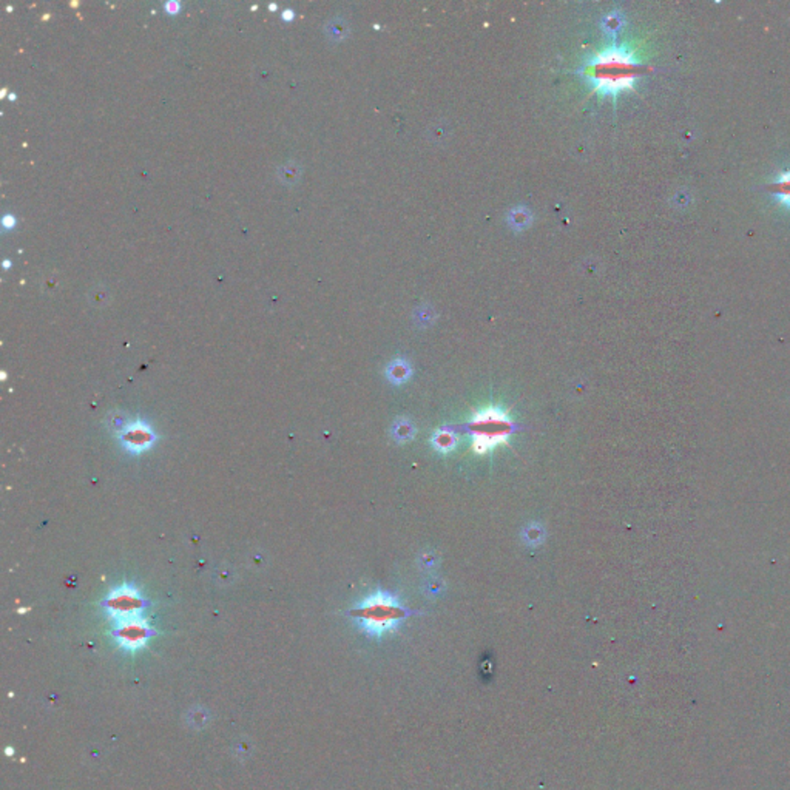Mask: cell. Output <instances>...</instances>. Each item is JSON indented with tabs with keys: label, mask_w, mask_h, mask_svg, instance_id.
I'll return each mask as SVG.
<instances>
[{
	"label": "cell",
	"mask_w": 790,
	"mask_h": 790,
	"mask_svg": "<svg viewBox=\"0 0 790 790\" xmlns=\"http://www.w3.org/2000/svg\"><path fill=\"white\" fill-rule=\"evenodd\" d=\"M645 48L641 43L611 42L594 51L579 69V74L592 85L597 96L611 98L616 102L619 94L635 90L638 79L645 72Z\"/></svg>",
	"instance_id": "obj_1"
},
{
	"label": "cell",
	"mask_w": 790,
	"mask_h": 790,
	"mask_svg": "<svg viewBox=\"0 0 790 790\" xmlns=\"http://www.w3.org/2000/svg\"><path fill=\"white\" fill-rule=\"evenodd\" d=\"M351 614L361 631L371 638L380 639L394 633L398 625L411 614V610L406 609L398 597L377 592L363 599Z\"/></svg>",
	"instance_id": "obj_2"
},
{
	"label": "cell",
	"mask_w": 790,
	"mask_h": 790,
	"mask_svg": "<svg viewBox=\"0 0 790 790\" xmlns=\"http://www.w3.org/2000/svg\"><path fill=\"white\" fill-rule=\"evenodd\" d=\"M463 429L470 434L473 453L488 454L500 445H508L516 424L509 419L508 411L488 406L474 412L473 419L463 424Z\"/></svg>",
	"instance_id": "obj_3"
},
{
	"label": "cell",
	"mask_w": 790,
	"mask_h": 790,
	"mask_svg": "<svg viewBox=\"0 0 790 790\" xmlns=\"http://www.w3.org/2000/svg\"><path fill=\"white\" fill-rule=\"evenodd\" d=\"M106 606L111 619H115L118 623L139 618L142 610V599L135 588L124 585L113 589L107 599Z\"/></svg>",
	"instance_id": "obj_4"
},
{
	"label": "cell",
	"mask_w": 790,
	"mask_h": 790,
	"mask_svg": "<svg viewBox=\"0 0 790 790\" xmlns=\"http://www.w3.org/2000/svg\"><path fill=\"white\" fill-rule=\"evenodd\" d=\"M150 633L152 630L149 627V623L139 616V618L118 622L113 635H115L118 644L120 647L135 652V650L142 648L147 644V641L150 638Z\"/></svg>",
	"instance_id": "obj_5"
},
{
	"label": "cell",
	"mask_w": 790,
	"mask_h": 790,
	"mask_svg": "<svg viewBox=\"0 0 790 790\" xmlns=\"http://www.w3.org/2000/svg\"><path fill=\"white\" fill-rule=\"evenodd\" d=\"M119 440L123 445L133 453H142L154 444V434L150 427L141 422H132L124 424L119 431Z\"/></svg>",
	"instance_id": "obj_6"
},
{
	"label": "cell",
	"mask_w": 790,
	"mask_h": 790,
	"mask_svg": "<svg viewBox=\"0 0 790 790\" xmlns=\"http://www.w3.org/2000/svg\"><path fill=\"white\" fill-rule=\"evenodd\" d=\"M767 188L778 204L790 210V169L779 171L774 179L769 181Z\"/></svg>",
	"instance_id": "obj_7"
},
{
	"label": "cell",
	"mask_w": 790,
	"mask_h": 790,
	"mask_svg": "<svg viewBox=\"0 0 790 790\" xmlns=\"http://www.w3.org/2000/svg\"><path fill=\"white\" fill-rule=\"evenodd\" d=\"M432 445L439 453H453L458 445V436L454 428H440L432 436Z\"/></svg>",
	"instance_id": "obj_8"
},
{
	"label": "cell",
	"mask_w": 790,
	"mask_h": 790,
	"mask_svg": "<svg viewBox=\"0 0 790 790\" xmlns=\"http://www.w3.org/2000/svg\"><path fill=\"white\" fill-rule=\"evenodd\" d=\"M386 376H388V380L393 381L394 385L405 383V381L411 377L410 363H407L403 359H397L394 361H390L388 369H386Z\"/></svg>",
	"instance_id": "obj_9"
},
{
	"label": "cell",
	"mask_w": 790,
	"mask_h": 790,
	"mask_svg": "<svg viewBox=\"0 0 790 790\" xmlns=\"http://www.w3.org/2000/svg\"><path fill=\"white\" fill-rule=\"evenodd\" d=\"M531 213L526 208H514V210H511L508 215V222L511 227L514 230L520 232V230H525L529 224H531Z\"/></svg>",
	"instance_id": "obj_10"
},
{
	"label": "cell",
	"mask_w": 790,
	"mask_h": 790,
	"mask_svg": "<svg viewBox=\"0 0 790 790\" xmlns=\"http://www.w3.org/2000/svg\"><path fill=\"white\" fill-rule=\"evenodd\" d=\"M415 436V428L411 422H407L405 419L402 420H397L393 427V437L400 441V444H405V441H410L412 440Z\"/></svg>",
	"instance_id": "obj_11"
},
{
	"label": "cell",
	"mask_w": 790,
	"mask_h": 790,
	"mask_svg": "<svg viewBox=\"0 0 790 790\" xmlns=\"http://www.w3.org/2000/svg\"><path fill=\"white\" fill-rule=\"evenodd\" d=\"M623 23H625V19H623L622 13L613 11L604 19L602 28L606 34H610V36H616V34L619 33V30L623 27Z\"/></svg>",
	"instance_id": "obj_12"
},
{
	"label": "cell",
	"mask_w": 790,
	"mask_h": 790,
	"mask_svg": "<svg viewBox=\"0 0 790 790\" xmlns=\"http://www.w3.org/2000/svg\"><path fill=\"white\" fill-rule=\"evenodd\" d=\"M545 539V529L537 525V524H531L525 528L524 531V541L529 545V546H537L541 545Z\"/></svg>",
	"instance_id": "obj_13"
},
{
	"label": "cell",
	"mask_w": 790,
	"mask_h": 790,
	"mask_svg": "<svg viewBox=\"0 0 790 790\" xmlns=\"http://www.w3.org/2000/svg\"><path fill=\"white\" fill-rule=\"evenodd\" d=\"M327 30L334 39H343L347 34V25L342 21H335L327 25Z\"/></svg>",
	"instance_id": "obj_14"
}]
</instances>
